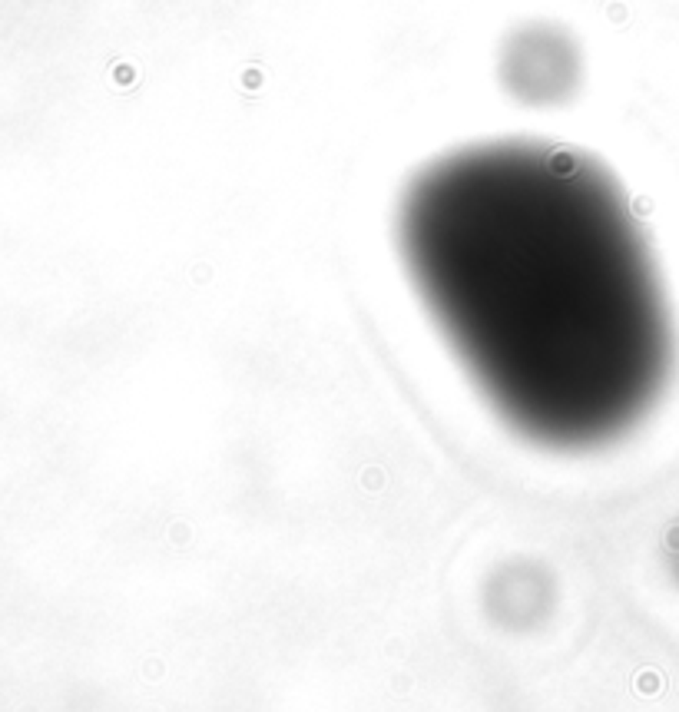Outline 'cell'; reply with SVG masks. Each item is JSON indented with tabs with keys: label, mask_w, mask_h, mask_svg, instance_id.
<instances>
[{
	"label": "cell",
	"mask_w": 679,
	"mask_h": 712,
	"mask_svg": "<svg viewBox=\"0 0 679 712\" xmlns=\"http://www.w3.org/2000/svg\"><path fill=\"white\" fill-rule=\"evenodd\" d=\"M398 255L487 408L524 441H620L673 375L656 259L616 176L577 146L487 140L401 189Z\"/></svg>",
	"instance_id": "obj_1"
},
{
	"label": "cell",
	"mask_w": 679,
	"mask_h": 712,
	"mask_svg": "<svg viewBox=\"0 0 679 712\" xmlns=\"http://www.w3.org/2000/svg\"><path fill=\"white\" fill-rule=\"evenodd\" d=\"M504 87L524 103L550 107L567 99L580 80V50L563 30L540 23L507 37L501 56Z\"/></svg>",
	"instance_id": "obj_2"
}]
</instances>
